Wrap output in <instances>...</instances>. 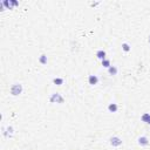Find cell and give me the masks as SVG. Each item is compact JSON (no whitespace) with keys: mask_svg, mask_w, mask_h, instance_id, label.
<instances>
[{"mask_svg":"<svg viewBox=\"0 0 150 150\" xmlns=\"http://www.w3.org/2000/svg\"><path fill=\"white\" fill-rule=\"evenodd\" d=\"M21 93H22V85H20V83H15L11 87V94L13 96L20 95Z\"/></svg>","mask_w":150,"mask_h":150,"instance_id":"1","label":"cell"},{"mask_svg":"<svg viewBox=\"0 0 150 150\" xmlns=\"http://www.w3.org/2000/svg\"><path fill=\"white\" fill-rule=\"evenodd\" d=\"M49 101L52 103H63L65 99H63V96L61 94H59V93H55V94H52V96L49 97Z\"/></svg>","mask_w":150,"mask_h":150,"instance_id":"2","label":"cell"},{"mask_svg":"<svg viewBox=\"0 0 150 150\" xmlns=\"http://www.w3.org/2000/svg\"><path fill=\"white\" fill-rule=\"evenodd\" d=\"M109 141H110V144H111L113 147H120V145L122 144V140L117 136H113Z\"/></svg>","mask_w":150,"mask_h":150,"instance_id":"3","label":"cell"},{"mask_svg":"<svg viewBox=\"0 0 150 150\" xmlns=\"http://www.w3.org/2000/svg\"><path fill=\"white\" fill-rule=\"evenodd\" d=\"M88 82H89V85L95 86V85H97V82H99V78H97L96 75H89Z\"/></svg>","mask_w":150,"mask_h":150,"instance_id":"4","label":"cell"},{"mask_svg":"<svg viewBox=\"0 0 150 150\" xmlns=\"http://www.w3.org/2000/svg\"><path fill=\"white\" fill-rule=\"evenodd\" d=\"M138 144L142 145V147H145V145L149 144V140H148L145 136H141L140 138H138Z\"/></svg>","mask_w":150,"mask_h":150,"instance_id":"5","label":"cell"},{"mask_svg":"<svg viewBox=\"0 0 150 150\" xmlns=\"http://www.w3.org/2000/svg\"><path fill=\"white\" fill-rule=\"evenodd\" d=\"M96 56H97V59H100V60L102 61V60L106 59V52L103 51V49H100V51H97V53H96Z\"/></svg>","mask_w":150,"mask_h":150,"instance_id":"6","label":"cell"},{"mask_svg":"<svg viewBox=\"0 0 150 150\" xmlns=\"http://www.w3.org/2000/svg\"><path fill=\"white\" fill-rule=\"evenodd\" d=\"M119 109V106L116 104V103H109V106H108V110L110 113H116Z\"/></svg>","mask_w":150,"mask_h":150,"instance_id":"7","label":"cell"},{"mask_svg":"<svg viewBox=\"0 0 150 150\" xmlns=\"http://www.w3.org/2000/svg\"><path fill=\"white\" fill-rule=\"evenodd\" d=\"M117 72H119V69H117L116 66H110L109 68H108V73H109L110 75H116Z\"/></svg>","mask_w":150,"mask_h":150,"instance_id":"8","label":"cell"},{"mask_svg":"<svg viewBox=\"0 0 150 150\" xmlns=\"http://www.w3.org/2000/svg\"><path fill=\"white\" fill-rule=\"evenodd\" d=\"M141 120H142L143 122L150 124V114H149V113H145V114H143V115H142V117H141Z\"/></svg>","mask_w":150,"mask_h":150,"instance_id":"9","label":"cell"},{"mask_svg":"<svg viewBox=\"0 0 150 150\" xmlns=\"http://www.w3.org/2000/svg\"><path fill=\"white\" fill-rule=\"evenodd\" d=\"M53 83H55L56 86L63 85V79H62V78H55L54 80H53Z\"/></svg>","mask_w":150,"mask_h":150,"instance_id":"10","label":"cell"},{"mask_svg":"<svg viewBox=\"0 0 150 150\" xmlns=\"http://www.w3.org/2000/svg\"><path fill=\"white\" fill-rule=\"evenodd\" d=\"M39 61H40V63H42V65H46V63H47V56L45 54H42L40 56V59H39Z\"/></svg>","mask_w":150,"mask_h":150,"instance_id":"11","label":"cell"},{"mask_svg":"<svg viewBox=\"0 0 150 150\" xmlns=\"http://www.w3.org/2000/svg\"><path fill=\"white\" fill-rule=\"evenodd\" d=\"M102 66L103 67H106V68H109L111 65H110V61L108 59H104V60H102Z\"/></svg>","mask_w":150,"mask_h":150,"instance_id":"12","label":"cell"},{"mask_svg":"<svg viewBox=\"0 0 150 150\" xmlns=\"http://www.w3.org/2000/svg\"><path fill=\"white\" fill-rule=\"evenodd\" d=\"M122 49L124 52H129L131 48H130V46H129V44H127V42H124V44H122Z\"/></svg>","mask_w":150,"mask_h":150,"instance_id":"13","label":"cell"},{"mask_svg":"<svg viewBox=\"0 0 150 150\" xmlns=\"http://www.w3.org/2000/svg\"><path fill=\"white\" fill-rule=\"evenodd\" d=\"M148 41H149V44H150V36H149V39H148Z\"/></svg>","mask_w":150,"mask_h":150,"instance_id":"14","label":"cell"}]
</instances>
